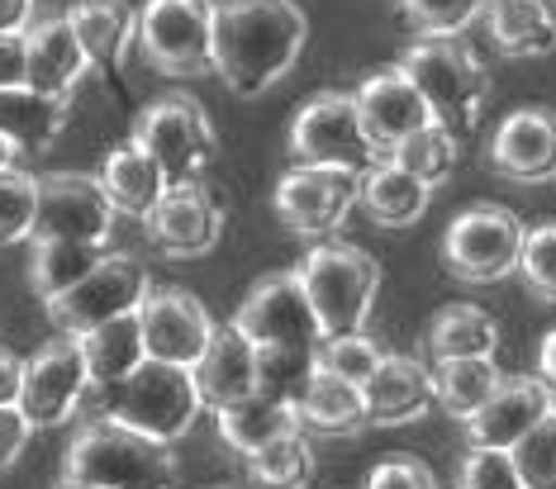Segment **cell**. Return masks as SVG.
I'll return each instance as SVG.
<instances>
[{
  "label": "cell",
  "mask_w": 556,
  "mask_h": 489,
  "mask_svg": "<svg viewBox=\"0 0 556 489\" xmlns=\"http://www.w3.org/2000/svg\"><path fill=\"white\" fill-rule=\"evenodd\" d=\"M485 0H400V15L419 39H452V34L471 29Z\"/></svg>",
  "instance_id": "cell-39"
},
{
  "label": "cell",
  "mask_w": 556,
  "mask_h": 489,
  "mask_svg": "<svg viewBox=\"0 0 556 489\" xmlns=\"http://www.w3.org/2000/svg\"><path fill=\"white\" fill-rule=\"evenodd\" d=\"M62 480L100 489H176V456L157 437L86 413L62 451Z\"/></svg>",
  "instance_id": "cell-3"
},
{
  "label": "cell",
  "mask_w": 556,
  "mask_h": 489,
  "mask_svg": "<svg viewBox=\"0 0 556 489\" xmlns=\"http://www.w3.org/2000/svg\"><path fill=\"white\" fill-rule=\"evenodd\" d=\"M366 489H438V475L428 461L409 456V451H390L376 461V471L366 475Z\"/></svg>",
  "instance_id": "cell-43"
},
{
  "label": "cell",
  "mask_w": 556,
  "mask_h": 489,
  "mask_svg": "<svg viewBox=\"0 0 556 489\" xmlns=\"http://www.w3.org/2000/svg\"><path fill=\"white\" fill-rule=\"evenodd\" d=\"M81 357H86V375H91V390L100 385L124 381L138 361H143V333H138V313H119V319H105L96 329L77 333Z\"/></svg>",
  "instance_id": "cell-29"
},
{
  "label": "cell",
  "mask_w": 556,
  "mask_h": 489,
  "mask_svg": "<svg viewBox=\"0 0 556 489\" xmlns=\"http://www.w3.org/2000/svg\"><path fill=\"white\" fill-rule=\"evenodd\" d=\"M134 43L162 77H210L214 72V0H148L138 10Z\"/></svg>",
  "instance_id": "cell-7"
},
{
  "label": "cell",
  "mask_w": 556,
  "mask_h": 489,
  "mask_svg": "<svg viewBox=\"0 0 556 489\" xmlns=\"http://www.w3.org/2000/svg\"><path fill=\"white\" fill-rule=\"evenodd\" d=\"M143 233H148V243L172 261L205 257L224 233V205L200 181L167 185L157 205L143 215Z\"/></svg>",
  "instance_id": "cell-15"
},
{
  "label": "cell",
  "mask_w": 556,
  "mask_h": 489,
  "mask_svg": "<svg viewBox=\"0 0 556 489\" xmlns=\"http://www.w3.org/2000/svg\"><path fill=\"white\" fill-rule=\"evenodd\" d=\"M134 313H138V333H143V352L153 361H172V366H191L214 333L210 309L195 295L176 291V285L148 291Z\"/></svg>",
  "instance_id": "cell-16"
},
{
  "label": "cell",
  "mask_w": 556,
  "mask_h": 489,
  "mask_svg": "<svg viewBox=\"0 0 556 489\" xmlns=\"http://www.w3.org/2000/svg\"><path fill=\"white\" fill-rule=\"evenodd\" d=\"M20 371H24V357L0 347V404H15L20 399Z\"/></svg>",
  "instance_id": "cell-46"
},
{
  "label": "cell",
  "mask_w": 556,
  "mask_h": 489,
  "mask_svg": "<svg viewBox=\"0 0 556 489\" xmlns=\"http://www.w3.org/2000/svg\"><path fill=\"white\" fill-rule=\"evenodd\" d=\"M29 81V53H24V29L20 34H0V91L5 86Z\"/></svg>",
  "instance_id": "cell-45"
},
{
  "label": "cell",
  "mask_w": 556,
  "mask_h": 489,
  "mask_svg": "<svg viewBox=\"0 0 556 489\" xmlns=\"http://www.w3.org/2000/svg\"><path fill=\"white\" fill-rule=\"evenodd\" d=\"M295 275L305 285L324 337L366 329L376 291H381V267H376L371 253H362L352 243H333V237H319L305 253V261L295 267Z\"/></svg>",
  "instance_id": "cell-5"
},
{
  "label": "cell",
  "mask_w": 556,
  "mask_h": 489,
  "mask_svg": "<svg viewBox=\"0 0 556 489\" xmlns=\"http://www.w3.org/2000/svg\"><path fill=\"white\" fill-rule=\"evenodd\" d=\"M34 20V0H0V34H20Z\"/></svg>",
  "instance_id": "cell-47"
},
{
  "label": "cell",
  "mask_w": 556,
  "mask_h": 489,
  "mask_svg": "<svg viewBox=\"0 0 556 489\" xmlns=\"http://www.w3.org/2000/svg\"><path fill=\"white\" fill-rule=\"evenodd\" d=\"M100 243H72V237H29V291L43 299H58L62 291L81 281L100 261Z\"/></svg>",
  "instance_id": "cell-31"
},
{
  "label": "cell",
  "mask_w": 556,
  "mask_h": 489,
  "mask_svg": "<svg viewBox=\"0 0 556 489\" xmlns=\"http://www.w3.org/2000/svg\"><path fill=\"white\" fill-rule=\"evenodd\" d=\"M428 200H433V185L419 181L414 171L395 167L390 157H381L376 167H366L357 177V205L362 215L381 229H409L428 215Z\"/></svg>",
  "instance_id": "cell-24"
},
{
  "label": "cell",
  "mask_w": 556,
  "mask_h": 489,
  "mask_svg": "<svg viewBox=\"0 0 556 489\" xmlns=\"http://www.w3.org/2000/svg\"><path fill=\"white\" fill-rule=\"evenodd\" d=\"M523 219L504 205H471L447 223L442 237V261L466 285H495L518 267L523 247Z\"/></svg>",
  "instance_id": "cell-11"
},
{
  "label": "cell",
  "mask_w": 556,
  "mask_h": 489,
  "mask_svg": "<svg viewBox=\"0 0 556 489\" xmlns=\"http://www.w3.org/2000/svg\"><path fill=\"white\" fill-rule=\"evenodd\" d=\"M504 381V371L495 366V357H452L433 361V404H442L452 419H466L495 395V385Z\"/></svg>",
  "instance_id": "cell-33"
},
{
  "label": "cell",
  "mask_w": 556,
  "mask_h": 489,
  "mask_svg": "<svg viewBox=\"0 0 556 489\" xmlns=\"http://www.w3.org/2000/svg\"><path fill=\"white\" fill-rule=\"evenodd\" d=\"M400 67L419 86L433 124H442L457 143H466L480 129V115H485L490 100V72L457 34L452 39H419L400 57Z\"/></svg>",
  "instance_id": "cell-4"
},
{
  "label": "cell",
  "mask_w": 556,
  "mask_h": 489,
  "mask_svg": "<svg viewBox=\"0 0 556 489\" xmlns=\"http://www.w3.org/2000/svg\"><path fill=\"white\" fill-rule=\"evenodd\" d=\"M309 366H314V347H262L257 352V390L295 404Z\"/></svg>",
  "instance_id": "cell-40"
},
{
  "label": "cell",
  "mask_w": 556,
  "mask_h": 489,
  "mask_svg": "<svg viewBox=\"0 0 556 489\" xmlns=\"http://www.w3.org/2000/svg\"><path fill=\"white\" fill-rule=\"evenodd\" d=\"M362 399H366V423H376V428L414 423L433 409V371L414 357L386 352L376 361V371L362 381Z\"/></svg>",
  "instance_id": "cell-22"
},
{
  "label": "cell",
  "mask_w": 556,
  "mask_h": 489,
  "mask_svg": "<svg viewBox=\"0 0 556 489\" xmlns=\"http://www.w3.org/2000/svg\"><path fill=\"white\" fill-rule=\"evenodd\" d=\"M518 275L533 291L542 305H556V219L538 223L533 233H523V247H518Z\"/></svg>",
  "instance_id": "cell-41"
},
{
  "label": "cell",
  "mask_w": 556,
  "mask_h": 489,
  "mask_svg": "<svg viewBox=\"0 0 556 489\" xmlns=\"http://www.w3.org/2000/svg\"><path fill=\"white\" fill-rule=\"evenodd\" d=\"M538 375L552 385V395H556V329L542 337V347H538Z\"/></svg>",
  "instance_id": "cell-48"
},
{
  "label": "cell",
  "mask_w": 556,
  "mask_h": 489,
  "mask_svg": "<svg viewBox=\"0 0 556 489\" xmlns=\"http://www.w3.org/2000/svg\"><path fill=\"white\" fill-rule=\"evenodd\" d=\"M153 291V275L134 253H100V261L81 275L72 291H62L58 299H48V319H53L58 333H86L105 319H119V313H134L143 305V295Z\"/></svg>",
  "instance_id": "cell-9"
},
{
  "label": "cell",
  "mask_w": 556,
  "mask_h": 489,
  "mask_svg": "<svg viewBox=\"0 0 556 489\" xmlns=\"http://www.w3.org/2000/svg\"><path fill=\"white\" fill-rule=\"evenodd\" d=\"M290 157L309 162V167H338V171H357L362 177L386 153L366 138L357 100L343 91H319L300 105L295 124H290Z\"/></svg>",
  "instance_id": "cell-8"
},
{
  "label": "cell",
  "mask_w": 556,
  "mask_h": 489,
  "mask_svg": "<svg viewBox=\"0 0 556 489\" xmlns=\"http://www.w3.org/2000/svg\"><path fill=\"white\" fill-rule=\"evenodd\" d=\"M86 390H91V375H86L77 333H53L39 352L24 357L15 409L29 419V428H62L81 413Z\"/></svg>",
  "instance_id": "cell-10"
},
{
  "label": "cell",
  "mask_w": 556,
  "mask_h": 489,
  "mask_svg": "<svg viewBox=\"0 0 556 489\" xmlns=\"http://www.w3.org/2000/svg\"><path fill=\"white\" fill-rule=\"evenodd\" d=\"M24 53H29V81L24 86L48 95H77V86L96 72L62 10H48V15H34L24 24Z\"/></svg>",
  "instance_id": "cell-21"
},
{
  "label": "cell",
  "mask_w": 556,
  "mask_h": 489,
  "mask_svg": "<svg viewBox=\"0 0 556 489\" xmlns=\"http://www.w3.org/2000/svg\"><path fill=\"white\" fill-rule=\"evenodd\" d=\"M34 215H39V177L20 167L0 171V247H15L34 237Z\"/></svg>",
  "instance_id": "cell-36"
},
{
  "label": "cell",
  "mask_w": 556,
  "mask_h": 489,
  "mask_svg": "<svg viewBox=\"0 0 556 489\" xmlns=\"http://www.w3.org/2000/svg\"><path fill=\"white\" fill-rule=\"evenodd\" d=\"M29 419L15 409V404H0V471H10L15 461L24 456V447H29Z\"/></svg>",
  "instance_id": "cell-44"
},
{
  "label": "cell",
  "mask_w": 556,
  "mask_h": 489,
  "mask_svg": "<svg viewBox=\"0 0 556 489\" xmlns=\"http://www.w3.org/2000/svg\"><path fill=\"white\" fill-rule=\"evenodd\" d=\"M72 119V95H48L34 86H5L0 91V133L15 143V153H43L53 147Z\"/></svg>",
  "instance_id": "cell-26"
},
{
  "label": "cell",
  "mask_w": 556,
  "mask_h": 489,
  "mask_svg": "<svg viewBox=\"0 0 556 489\" xmlns=\"http://www.w3.org/2000/svg\"><path fill=\"white\" fill-rule=\"evenodd\" d=\"M243 461H248L252 489H305L314 480V447H309L305 428L271 437L267 447H257Z\"/></svg>",
  "instance_id": "cell-34"
},
{
  "label": "cell",
  "mask_w": 556,
  "mask_h": 489,
  "mask_svg": "<svg viewBox=\"0 0 556 489\" xmlns=\"http://www.w3.org/2000/svg\"><path fill=\"white\" fill-rule=\"evenodd\" d=\"M395 167H404V171H414L419 181H428V185H438V181H447L452 171H457V157H462V143L452 138L442 124H433L428 119L424 129H414L409 138H400L395 147L386 153Z\"/></svg>",
  "instance_id": "cell-35"
},
{
  "label": "cell",
  "mask_w": 556,
  "mask_h": 489,
  "mask_svg": "<svg viewBox=\"0 0 556 489\" xmlns=\"http://www.w3.org/2000/svg\"><path fill=\"white\" fill-rule=\"evenodd\" d=\"M53 489H100V485H81V480H62V475H58V485Z\"/></svg>",
  "instance_id": "cell-50"
},
{
  "label": "cell",
  "mask_w": 556,
  "mask_h": 489,
  "mask_svg": "<svg viewBox=\"0 0 556 489\" xmlns=\"http://www.w3.org/2000/svg\"><path fill=\"white\" fill-rule=\"evenodd\" d=\"M115 219L119 215L110 205L100 177H86V171H48V177H39L34 237H72V243L110 247Z\"/></svg>",
  "instance_id": "cell-14"
},
{
  "label": "cell",
  "mask_w": 556,
  "mask_h": 489,
  "mask_svg": "<svg viewBox=\"0 0 556 489\" xmlns=\"http://www.w3.org/2000/svg\"><path fill=\"white\" fill-rule=\"evenodd\" d=\"M276 219L286 223L295 237H328L348 223V215L357 209V171H338V167H309L295 162L281 181H276Z\"/></svg>",
  "instance_id": "cell-12"
},
{
  "label": "cell",
  "mask_w": 556,
  "mask_h": 489,
  "mask_svg": "<svg viewBox=\"0 0 556 489\" xmlns=\"http://www.w3.org/2000/svg\"><path fill=\"white\" fill-rule=\"evenodd\" d=\"M214 423H219L224 447H233L238 456H252V451L267 447L271 437L300 428V423H295V404L271 399L262 390L248 395V399H238V404H229V409H219V413H214Z\"/></svg>",
  "instance_id": "cell-30"
},
{
  "label": "cell",
  "mask_w": 556,
  "mask_h": 489,
  "mask_svg": "<svg viewBox=\"0 0 556 489\" xmlns=\"http://www.w3.org/2000/svg\"><path fill=\"white\" fill-rule=\"evenodd\" d=\"M91 404H81L96 419L124 423V428L157 437V442H176L195 428L200 419V395L191 381V366H172V361H153L143 357L138 366L115 385H100V390H86Z\"/></svg>",
  "instance_id": "cell-2"
},
{
  "label": "cell",
  "mask_w": 556,
  "mask_h": 489,
  "mask_svg": "<svg viewBox=\"0 0 556 489\" xmlns=\"http://www.w3.org/2000/svg\"><path fill=\"white\" fill-rule=\"evenodd\" d=\"M309 20L295 0H224L214 5V77L233 95H262L300 62Z\"/></svg>",
  "instance_id": "cell-1"
},
{
  "label": "cell",
  "mask_w": 556,
  "mask_h": 489,
  "mask_svg": "<svg viewBox=\"0 0 556 489\" xmlns=\"http://www.w3.org/2000/svg\"><path fill=\"white\" fill-rule=\"evenodd\" d=\"M552 404H556V395H552V385L542 381V375H504V381L495 385V395H490L476 413H466L462 419L466 423V442L509 451L538 419H547Z\"/></svg>",
  "instance_id": "cell-18"
},
{
  "label": "cell",
  "mask_w": 556,
  "mask_h": 489,
  "mask_svg": "<svg viewBox=\"0 0 556 489\" xmlns=\"http://www.w3.org/2000/svg\"><path fill=\"white\" fill-rule=\"evenodd\" d=\"M233 329L257 352L262 347H319V337H324L295 271H276L267 281L252 285L233 313Z\"/></svg>",
  "instance_id": "cell-13"
},
{
  "label": "cell",
  "mask_w": 556,
  "mask_h": 489,
  "mask_svg": "<svg viewBox=\"0 0 556 489\" xmlns=\"http://www.w3.org/2000/svg\"><path fill=\"white\" fill-rule=\"evenodd\" d=\"M428 357L433 361H452V357H495L500 347V329L480 305H447L438 309V319L428 323L424 337Z\"/></svg>",
  "instance_id": "cell-32"
},
{
  "label": "cell",
  "mask_w": 556,
  "mask_h": 489,
  "mask_svg": "<svg viewBox=\"0 0 556 489\" xmlns=\"http://www.w3.org/2000/svg\"><path fill=\"white\" fill-rule=\"evenodd\" d=\"M352 100H357L366 138H371L381 153H390L400 138H409L414 129H424V124L433 119L428 115V105H424V95H419V86L404 77L400 62L395 67L371 72V77H362V86L352 91Z\"/></svg>",
  "instance_id": "cell-19"
},
{
  "label": "cell",
  "mask_w": 556,
  "mask_h": 489,
  "mask_svg": "<svg viewBox=\"0 0 556 489\" xmlns=\"http://www.w3.org/2000/svg\"><path fill=\"white\" fill-rule=\"evenodd\" d=\"M552 10H556V0H552Z\"/></svg>",
  "instance_id": "cell-52"
},
{
  "label": "cell",
  "mask_w": 556,
  "mask_h": 489,
  "mask_svg": "<svg viewBox=\"0 0 556 489\" xmlns=\"http://www.w3.org/2000/svg\"><path fill=\"white\" fill-rule=\"evenodd\" d=\"M15 162H20V153H15V143H10V138H5V133H0V171H5V167H15Z\"/></svg>",
  "instance_id": "cell-49"
},
{
  "label": "cell",
  "mask_w": 556,
  "mask_h": 489,
  "mask_svg": "<svg viewBox=\"0 0 556 489\" xmlns=\"http://www.w3.org/2000/svg\"><path fill=\"white\" fill-rule=\"evenodd\" d=\"M485 5H495V0H485Z\"/></svg>",
  "instance_id": "cell-51"
},
{
  "label": "cell",
  "mask_w": 556,
  "mask_h": 489,
  "mask_svg": "<svg viewBox=\"0 0 556 489\" xmlns=\"http://www.w3.org/2000/svg\"><path fill=\"white\" fill-rule=\"evenodd\" d=\"M485 34L504 57H547L556 48V10L547 0H495Z\"/></svg>",
  "instance_id": "cell-27"
},
{
  "label": "cell",
  "mask_w": 556,
  "mask_h": 489,
  "mask_svg": "<svg viewBox=\"0 0 556 489\" xmlns=\"http://www.w3.org/2000/svg\"><path fill=\"white\" fill-rule=\"evenodd\" d=\"M509 461L523 489H556V404L509 447Z\"/></svg>",
  "instance_id": "cell-37"
},
{
  "label": "cell",
  "mask_w": 556,
  "mask_h": 489,
  "mask_svg": "<svg viewBox=\"0 0 556 489\" xmlns=\"http://www.w3.org/2000/svg\"><path fill=\"white\" fill-rule=\"evenodd\" d=\"M191 381H195L200 404L214 413L257 395V347L233 323H214L205 352L191 361Z\"/></svg>",
  "instance_id": "cell-20"
},
{
  "label": "cell",
  "mask_w": 556,
  "mask_h": 489,
  "mask_svg": "<svg viewBox=\"0 0 556 489\" xmlns=\"http://www.w3.org/2000/svg\"><path fill=\"white\" fill-rule=\"evenodd\" d=\"M457 489H523L509 451L500 447H471L457 471Z\"/></svg>",
  "instance_id": "cell-42"
},
{
  "label": "cell",
  "mask_w": 556,
  "mask_h": 489,
  "mask_svg": "<svg viewBox=\"0 0 556 489\" xmlns=\"http://www.w3.org/2000/svg\"><path fill=\"white\" fill-rule=\"evenodd\" d=\"M490 171L514 185L556 181V110L523 105L504 115L490 138Z\"/></svg>",
  "instance_id": "cell-17"
},
{
  "label": "cell",
  "mask_w": 556,
  "mask_h": 489,
  "mask_svg": "<svg viewBox=\"0 0 556 489\" xmlns=\"http://www.w3.org/2000/svg\"><path fill=\"white\" fill-rule=\"evenodd\" d=\"M129 143L143 147V153L157 162V171L167 177V185L200 181L210 167V157H214V147H219L214 143V124L205 115V105L186 91L157 95L153 105L138 110Z\"/></svg>",
  "instance_id": "cell-6"
},
{
  "label": "cell",
  "mask_w": 556,
  "mask_h": 489,
  "mask_svg": "<svg viewBox=\"0 0 556 489\" xmlns=\"http://www.w3.org/2000/svg\"><path fill=\"white\" fill-rule=\"evenodd\" d=\"M295 423L319 437H357L362 428H371V423H366L362 385H352L333 371L309 366L305 385H300V395H295Z\"/></svg>",
  "instance_id": "cell-23"
},
{
  "label": "cell",
  "mask_w": 556,
  "mask_h": 489,
  "mask_svg": "<svg viewBox=\"0 0 556 489\" xmlns=\"http://www.w3.org/2000/svg\"><path fill=\"white\" fill-rule=\"evenodd\" d=\"M62 15H67L72 34H77L81 53L91 57V67H100V72L124 67L129 43L138 34V10L129 0H72Z\"/></svg>",
  "instance_id": "cell-25"
},
{
  "label": "cell",
  "mask_w": 556,
  "mask_h": 489,
  "mask_svg": "<svg viewBox=\"0 0 556 489\" xmlns=\"http://www.w3.org/2000/svg\"><path fill=\"white\" fill-rule=\"evenodd\" d=\"M100 185H105L115 215L143 223V215L162 200V191H167V177H162L157 162L148 157L143 147L119 143V147H110L105 162H100Z\"/></svg>",
  "instance_id": "cell-28"
},
{
  "label": "cell",
  "mask_w": 556,
  "mask_h": 489,
  "mask_svg": "<svg viewBox=\"0 0 556 489\" xmlns=\"http://www.w3.org/2000/svg\"><path fill=\"white\" fill-rule=\"evenodd\" d=\"M381 357H386V347L376 343V337H366V333L319 337V347H314V366L343 375V381H352V385H362L366 375L376 371V361H381Z\"/></svg>",
  "instance_id": "cell-38"
}]
</instances>
